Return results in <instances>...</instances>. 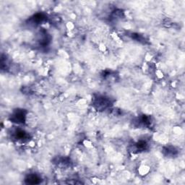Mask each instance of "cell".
Segmentation results:
<instances>
[{"label": "cell", "instance_id": "obj_7", "mask_svg": "<svg viewBox=\"0 0 185 185\" xmlns=\"http://www.w3.org/2000/svg\"><path fill=\"white\" fill-rule=\"evenodd\" d=\"M166 153H167L166 155H168V156H173V155H174L175 153L176 152L174 148H172V149H170L169 148H166Z\"/></svg>", "mask_w": 185, "mask_h": 185}, {"label": "cell", "instance_id": "obj_3", "mask_svg": "<svg viewBox=\"0 0 185 185\" xmlns=\"http://www.w3.org/2000/svg\"><path fill=\"white\" fill-rule=\"evenodd\" d=\"M25 182L28 184H39L41 182V178L36 174H29L26 176Z\"/></svg>", "mask_w": 185, "mask_h": 185}, {"label": "cell", "instance_id": "obj_4", "mask_svg": "<svg viewBox=\"0 0 185 185\" xmlns=\"http://www.w3.org/2000/svg\"><path fill=\"white\" fill-rule=\"evenodd\" d=\"M46 17L44 16L43 14H36L33 16V17L31 18L30 21H31V23L35 24V25H38V24L42 23V22L44 21V20H45Z\"/></svg>", "mask_w": 185, "mask_h": 185}, {"label": "cell", "instance_id": "obj_1", "mask_svg": "<svg viewBox=\"0 0 185 185\" xmlns=\"http://www.w3.org/2000/svg\"><path fill=\"white\" fill-rule=\"evenodd\" d=\"M26 112L23 109H17L11 116V120L16 123H24L25 121Z\"/></svg>", "mask_w": 185, "mask_h": 185}, {"label": "cell", "instance_id": "obj_2", "mask_svg": "<svg viewBox=\"0 0 185 185\" xmlns=\"http://www.w3.org/2000/svg\"><path fill=\"white\" fill-rule=\"evenodd\" d=\"M110 100L104 96H98L95 100V106L98 109H106L109 106Z\"/></svg>", "mask_w": 185, "mask_h": 185}, {"label": "cell", "instance_id": "obj_5", "mask_svg": "<svg viewBox=\"0 0 185 185\" xmlns=\"http://www.w3.org/2000/svg\"><path fill=\"white\" fill-rule=\"evenodd\" d=\"M28 134L22 130H17L15 132V138L18 140H23L28 138Z\"/></svg>", "mask_w": 185, "mask_h": 185}, {"label": "cell", "instance_id": "obj_6", "mask_svg": "<svg viewBox=\"0 0 185 185\" xmlns=\"http://www.w3.org/2000/svg\"><path fill=\"white\" fill-rule=\"evenodd\" d=\"M147 147H148V144H147L146 142L145 141H140L138 142V143L136 144V148L137 149H138V150H145L147 148Z\"/></svg>", "mask_w": 185, "mask_h": 185}]
</instances>
